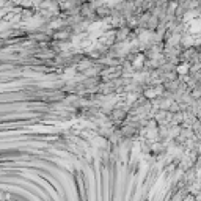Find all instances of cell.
Masks as SVG:
<instances>
[{"instance_id": "obj_1", "label": "cell", "mask_w": 201, "mask_h": 201, "mask_svg": "<svg viewBox=\"0 0 201 201\" xmlns=\"http://www.w3.org/2000/svg\"><path fill=\"white\" fill-rule=\"evenodd\" d=\"M187 30L190 31V33H201V21L198 19V21H193L188 24Z\"/></svg>"}, {"instance_id": "obj_3", "label": "cell", "mask_w": 201, "mask_h": 201, "mask_svg": "<svg viewBox=\"0 0 201 201\" xmlns=\"http://www.w3.org/2000/svg\"><path fill=\"white\" fill-rule=\"evenodd\" d=\"M157 93H159V90H146L144 91V96H146V98H154Z\"/></svg>"}, {"instance_id": "obj_4", "label": "cell", "mask_w": 201, "mask_h": 201, "mask_svg": "<svg viewBox=\"0 0 201 201\" xmlns=\"http://www.w3.org/2000/svg\"><path fill=\"white\" fill-rule=\"evenodd\" d=\"M143 65V55H140V57H137L135 58V61H134V66H142Z\"/></svg>"}, {"instance_id": "obj_2", "label": "cell", "mask_w": 201, "mask_h": 201, "mask_svg": "<svg viewBox=\"0 0 201 201\" xmlns=\"http://www.w3.org/2000/svg\"><path fill=\"white\" fill-rule=\"evenodd\" d=\"M176 72H178L179 75H186L188 72V63H184V65H179L176 68Z\"/></svg>"}]
</instances>
